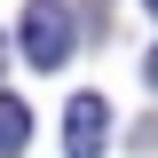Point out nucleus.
Masks as SVG:
<instances>
[{"label": "nucleus", "instance_id": "4", "mask_svg": "<svg viewBox=\"0 0 158 158\" xmlns=\"http://www.w3.org/2000/svg\"><path fill=\"white\" fill-rule=\"evenodd\" d=\"M142 79H150V87H158V48H150V56H142Z\"/></svg>", "mask_w": 158, "mask_h": 158}, {"label": "nucleus", "instance_id": "5", "mask_svg": "<svg viewBox=\"0 0 158 158\" xmlns=\"http://www.w3.org/2000/svg\"><path fill=\"white\" fill-rule=\"evenodd\" d=\"M142 8H150V16H158V0H142Z\"/></svg>", "mask_w": 158, "mask_h": 158}, {"label": "nucleus", "instance_id": "6", "mask_svg": "<svg viewBox=\"0 0 158 158\" xmlns=\"http://www.w3.org/2000/svg\"><path fill=\"white\" fill-rule=\"evenodd\" d=\"M0 56H8V40H0Z\"/></svg>", "mask_w": 158, "mask_h": 158}, {"label": "nucleus", "instance_id": "1", "mask_svg": "<svg viewBox=\"0 0 158 158\" xmlns=\"http://www.w3.org/2000/svg\"><path fill=\"white\" fill-rule=\"evenodd\" d=\"M24 56L40 63V71H56L63 56H71V40H79V24H71V8H63V0H32V8H24Z\"/></svg>", "mask_w": 158, "mask_h": 158}, {"label": "nucleus", "instance_id": "2", "mask_svg": "<svg viewBox=\"0 0 158 158\" xmlns=\"http://www.w3.org/2000/svg\"><path fill=\"white\" fill-rule=\"evenodd\" d=\"M103 142H111V103L71 95L63 103V158H103Z\"/></svg>", "mask_w": 158, "mask_h": 158}, {"label": "nucleus", "instance_id": "3", "mask_svg": "<svg viewBox=\"0 0 158 158\" xmlns=\"http://www.w3.org/2000/svg\"><path fill=\"white\" fill-rule=\"evenodd\" d=\"M24 142H32V103L0 95V158H24Z\"/></svg>", "mask_w": 158, "mask_h": 158}]
</instances>
